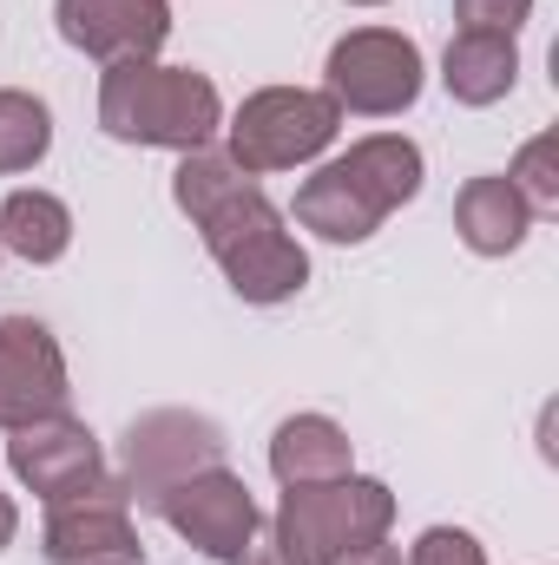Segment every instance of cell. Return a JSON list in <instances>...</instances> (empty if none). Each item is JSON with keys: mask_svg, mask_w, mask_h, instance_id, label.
Instances as JSON below:
<instances>
[{"mask_svg": "<svg viewBox=\"0 0 559 565\" xmlns=\"http://www.w3.org/2000/svg\"><path fill=\"white\" fill-rule=\"evenodd\" d=\"M231 565H309V559H303V553H296V546H289V540L277 533V526L264 520V526L244 540V553H238Z\"/></svg>", "mask_w": 559, "mask_h": 565, "instance_id": "23", "label": "cell"}, {"mask_svg": "<svg viewBox=\"0 0 559 565\" xmlns=\"http://www.w3.org/2000/svg\"><path fill=\"white\" fill-rule=\"evenodd\" d=\"M46 559L53 565H139V526L119 480L73 493L46 513Z\"/></svg>", "mask_w": 559, "mask_h": 565, "instance_id": "10", "label": "cell"}, {"mask_svg": "<svg viewBox=\"0 0 559 565\" xmlns=\"http://www.w3.org/2000/svg\"><path fill=\"white\" fill-rule=\"evenodd\" d=\"M46 151H53V113H46V99L7 86L0 93V178L33 171Z\"/></svg>", "mask_w": 559, "mask_h": 565, "instance_id": "18", "label": "cell"}, {"mask_svg": "<svg viewBox=\"0 0 559 565\" xmlns=\"http://www.w3.org/2000/svg\"><path fill=\"white\" fill-rule=\"evenodd\" d=\"M158 513H165V526H171L191 553H204V559H218V565H231L244 553V540L264 526L251 487H244L231 467H204V473L178 480V487L158 500Z\"/></svg>", "mask_w": 559, "mask_h": 565, "instance_id": "7", "label": "cell"}, {"mask_svg": "<svg viewBox=\"0 0 559 565\" xmlns=\"http://www.w3.org/2000/svg\"><path fill=\"white\" fill-rule=\"evenodd\" d=\"M99 126H106V139H119V145L204 151L211 132L224 126V99L191 66L126 60V66H106V79H99Z\"/></svg>", "mask_w": 559, "mask_h": 565, "instance_id": "1", "label": "cell"}, {"mask_svg": "<svg viewBox=\"0 0 559 565\" xmlns=\"http://www.w3.org/2000/svg\"><path fill=\"white\" fill-rule=\"evenodd\" d=\"M507 184L520 191V204H527L534 217H559V132H540V139L520 145Z\"/></svg>", "mask_w": 559, "mask_h": 565, "instance_id": "20", "label": "cell"}, {"mask_svg": "<svg viewBox=\"0 0 559 565\" xmlns=\"http://www.w3.org/2000/svg\"><path fill=\"white\" fill-rule=\"evenodd\" d=\"M13 533H20V513H13V500H7V493H0V553H7V546H13Z\"/></svg>", "mask_w": 559, "mask_h": 565, "instance_id": "25", "label": "cell"}, {"mask_svg": "<svg viewBox=\"0 0 559 565\" xmlns=\"http://www.w3.org/2000/svg\"><path fill=\"white\" fill-rule=\"evenodd\" d=\"M296 224L316 231L323 244H369L382 231V211L342 178V164H323L296 184Z\"/></svg>", "mask_w": 559, "mask_h": 565, "instance_id": "16", "label": "cell"}, {"mask_svg": "<svg viewBox=\"0 0 559 565\" xmlns=\"http://www.w3.org/2000/svg\"><path fill=\"white\" fill-rule=\"evenodd\" d=\"M454 231L474 257H514L534 231V211L520 204V191L507 178H467L461 198H454Z\"/></svg>", "mask_w": 559, "mask_h": 565, "instance_id": "12", "label": "cell"}, {"mask_svg": "<svg viewBox=\"0 0 559 565\" xmlns=\"http://www.w3.org/2000/svg\"><path fill=\"white\" fill-rule=\"evenodd\" d=\"M271 526L309 565H329L342 546L382 540L395 526V493L382 480H369V473H342V480H316V487H283Z\"/></svg>", "mask_w": 559, "mask_h": 565, "instance_id": "4", "label": "cell"}, {"mask_svg": "<svg viewBox=\"0 0 559 565\" xmlns=\"http://www.w3.org/2000/svg\"><path fill=\"white\" fill-rule=\"evenodd\" d=\"M271 473L283 487H316V480H342L356 473V440L329 415H289L271 434Z\"/></svg>", "mask_w": 559, "mask_h": 565, "instance_id": "14", "label": "cell"}, {"mask_svg": "<svg viewBox=\"0 0 559 565\" xmlns=\"http://www.w3.org/2000/svg\"><path fill=\"white\" fill-rule=\"evenodd\" d=\"M231 164L264 178V171H296L309 158H323L336 132H342V106L329 93H309V86H264L251 93L238 113H231Z\"/></svg>", "mask_w": 559, "mask_h": 565, "instance_id": "3", "label": "cell"}, {"mask_svg": "<svg viewBox=\"0 0 559 565\" xmlns=\"http://www.w3.org/2000/svg\"><path fill=\"white\" fill-rule=\"evenodd\" d=\"M520 79V46L514 33H454L441 60V86L454 106H500Z\"/></svg>", "mask_w": 559, "mask_h": 565, "instance_id": "13", "label": "cell"}, {"mask_svg": "<svg viewBox=\"0 0 559 565\" xmlns=\"http://www.w3.org/2000/svg\"><path fill=\"white\" fill-rule=\"evenodd\" d=\"M191 231L204 237V250L218 257V270L231 277V289H238L244 302H257V309H277V302H289V296L309 282V257H303V244L283 231V211L264 198L257 178L238 184V191H231L218 211H204Z\"/></svg>", "mask_w": 559, "mask_h": 565, "instance_id": "2", "label": "cell"}, {"mask_svg": "<svg viewBox=\"0 0 559 565\" xmlns=\"http://www.w3.org/2000/svg\"><path fill=\"white\" fill-rule=\"evenodd\" d=\"M329 99L356 119H395L421 99V46L395 26H356L329 46Z\"/></svg>", "mask_w": 559, "mask_h": 565, "instance_id": "5", "label": "cell"}, {"mask_svg": "<svg viewBox=\"0 0 559 565\" xmlns=\"http://www.w3.org/2000/svg\"><path fill=\"white\" fill-rule=\"evenodd\" d=\"M409 565H487V553L467 526H428L409 546Z\"/></svg>", "mask_w": 559, "mask_h": 565, "instance_id": "21", "label": "cell"}, {"mask_svg": "<svg viewBox=\"0 0 559 565\" xmlns=\"http://www.w3.org/2000/svg\"><path fill=\"white\" fill-rule=\"evenodd\" d=\"M349 7H389V0H349Z\"/></svg>", "mask_w": 559, "mask_h": 565, "instance_id": "26", "label": "cell"}, {"mask_svg": "<svg viewBox=\"0 0 559 565\" xmlns=\"http://www.w3.org/2000/svg\"><path fill=\"white\" fill-rule=\"evenodd\" d=\"M534 13V0H454L461 33H520Z\"/></svg>", "mask_w": 559, "mask_h": 565, "instance_id": "22", "label": "cell"}, {"mask_svg": "<svg viewBox=\"0 0 559 565\" xmlns=\"http://www.w3.org/2000/svg\"><path fill=\"white\" fill-rule=\"evenodd\" d=\"M238 184H251V171H238L224 151H211V145H204V151H184V158H178V171H171V204L198 224V217H204V211H218Z\"/></svg>", "mask_w": 559, "mask_h": 565, "instance_id": "19", "label": "cell"}, {"mask_svg": "<svg viewBox=\"0 0 559 565\" xmlns=\"http://www.w3.org/2000/svg\"><path fill=\"white\" fill-rule=\"evenodd\" d=\"M60 40L93 53L99 66H126V60H158V46L171 40V0H53Z\"/></svg>", "mask_w": 559, "mask_h": 565, "instance_id": "11", "label": "cell"}, {"mask_svg": "<svg viewBox=\"0 0 559 565\" xmlns=\"http://www.w3.org/2000/svg\"><path fill=\"white\" fill-rule=\"evenodd\" d=\"M66 355L46 322L33 316H0V427L66 415Z\"/></svg>", "mask_w": 559, "mask_h": 565, "instance_id": "9", "label": "cell"}, {"mask_svg": "<svg viewBox=\"0 0 559 565\" xmlns=\"http://www.w3.org/2000/svg\"><path fill=\"white\" fill-rule=\"evenodd\" d=\"M342 178L389 217V211H402V204H415L421 198V145L415 139H402V132H376V139H356L342 158Z\"/></svg>", "mask_w": 559, "mask_h": 565, "instance_id": "15", "label": "cell"}, {"mask_svg": "<svg viewBox=\"0 0 559 565\" xmlns=\"http://www.w3.org/2000/svg\"><path fill=\"white\" fill-rule=\"evenodd\" d=\"M7 467L27 493H40L46 507L73 500V493H93L106 473V454H99V434L73 415H46V422H27L13 427L7 440Z\"/></svg>", "mask_w": 559, "mask_h": 565, "instance_id": "8", "label": "cell"}, {"mask_svg": "<svg viewBox=\"0 0 559 565\" xmlns=\"http://www.w3.org/2000/svg\"><path fill=\"white\" fill-rule=\"evenodd\" d=\"M329 565H402V553H395V546H389V533H382V540H362V546H342V553H336Z\"/></svg>", "mask_w": 559, "mask_h": 565, "instance_id": "24", "label": "cell"}, {"mask_svg": "<svg viewBox=\"0 0 559 565\" xmlns=\"http://www.w3.org/2000/svg\"><path fill=\"white\" fill-rule=\"evenodd\" d=\"M204 467H224V427L211 415H191V408H151L126 434L119 493L139 507H158L178 480H191Z\"/></svg>", "mask_w": 559, "mask_h": 565, "instance_id": "6", "label": "cell"}, {"mask_svg": "<svg viewBox=\"0 0 559 565\" xmlns=\"http://www.w3.org/2000/svg\"><path fill=\"white\" fill-rule=\"evenodd\" d=\"M0 250L20 264H60L73 250V211L53 191H13L0 204Z\"/></svg>", "mask_w": 559, "mask_h": 565, "instance_id": "17", "label": "cell"}]
</instances>
